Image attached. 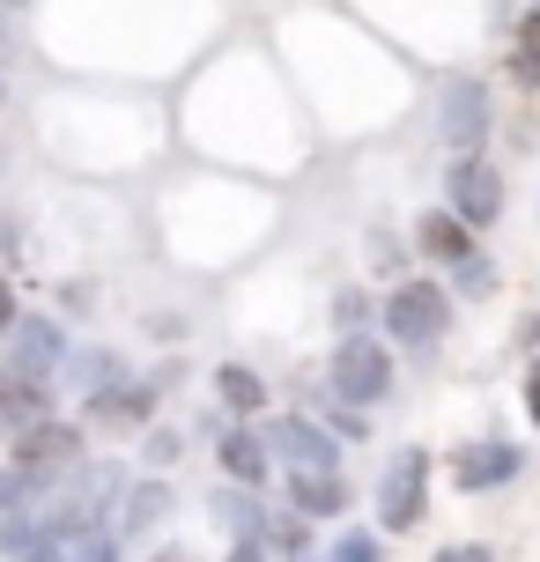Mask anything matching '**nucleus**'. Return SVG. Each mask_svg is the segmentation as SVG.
I'll use <instances>...</instances> for the list:
<instances>
[{
    "mask_svg": "<svg viewBox=\"0 0 540 562\" xmlns=\"http://www.w3.org/2000/svg\"><path fill=\"white\" fill-rule=\"evenodd\" d=\"M378 318H385V340H400V348H437L452 334V296H445V281H429V274H400L385 289Z\"/></svg>",
    "mask_w": 540,
    "mask_h": 562,
    "instance_id": "nucleus-1",
    "label": "nucleus"
},
{
    "mask_svg": "<svg viewBox=\"0 0 540 562\" xmlns=\"http://www.w3.org/2000/svg\"><path fill=\"white\" fill-rule=\"evenodd\" d=\"M326 393L341 400V407H356V415L385 407L393 400V348L378 334H341L334 363H326Z\"/></svg>",
    "mask_w": 540,
    "mask_h": 562,
    "instance_id": "nucleus-2",
    "label": "nucleus"
},
{
    "mask_svg": "<svg viewBox=\"0 0 540 562\" xmlns=\"http://www.w3.org/2000/svg\"><path fill=\"white\" fill-rule=\"evenodd\" d=\"M82 451H89V437H82V422H67V415H45V422H30V429H15V474H30L37 488L45 481H59V474H75L82 467Z\"/></svg>",
    "mask_w": 540,
    "mask_h": 562,
    "instance_id": "nucleus-3",
    "label": "nucleus"
},
{
    "mask_svg": "<svg viewBox=\"0 0 540 562\" xmlns=\"http://www.w3.org/2000/svg\"><path fill=\"white\" fill-rule=\"evenodd\" d=\"M429 518V451L407 445L385 459V474H378V526L385 533H415Z\"/></svg>",
    "mask_w": 540,
    "mask_h": 562,
    "instance_id": "nucleus-4",
    "label": "nucleus"
},
{
    "mask_svg": "<svg viewBox=\"0 0 540 562\" xmlns=\"http://www.w3.org/2000/svg\"><path fill=\"white\" fill-rule=\"evenodd\" d=\"M445 193H452V215L474 229V237L504 223V170L488 164L482 148H474V156H452V170H445Z\"/></svg>",
    "mask_w": 540,
    "mask_h": 562,
    "instance_id": "nucleus-5",
    "label": "nucleus"
},
{
    "mask_svg": "<svg viewBox=\"0 0 540 562\" xmlns=\"http://www.w3.org/2000/svg\"><path fill=\"white\" fill-rule=\"evenodd\" d=\"M267 451L289 474H341V437L318 415H274L267 422Z\"/></svg>",
    "mask_w": 540,
    "mask_h": 562,
    "instance_id": "nucleus-6",
    "label": "nucleus"
},
{
    "mask_svg": "<svg viewBox=\"0 0 540 562\" xmlns=\"http://www.w3.org/2000/svg\"><path fill=\"white\" fill-rule=\"evenodd\" d=\"M437 140L452 148V156H474L488 140V89L474 75H452V82L437 89Z\"/></svg>",
    "mask_w": 540,
    "mask_h": 562,
    "instance_id": "nucleus-7",
    "label": "nucleus"
},
{
    "mask_svg": "<svg viewBox=\"0 0 540 562\" xmlns=\"http://www.w3.org/2000/svg\"><path fill=\"white\" fill-rule=\"evenodd\" d=\"M0 348H8V363H0V370L37 378V385H53V370L75 356V348H67V326H59V318H30V311L8 326V340H0Z\"/></svg>",
    "mask_w": 540,
    "mask_h": 562,
    "instance_id": "nucleus-8",
    "label": "nucleus"
},
{
    "mask_svg": "<svg viewBox=\"0 0 540 562\" xmlns=\"http://www.w3.org/2000/svg\"><path fill=\"white\" fill-rule=\"evenodd\" d=\"M518 467H526V451H518L511 437H474V445L452 451V488H466V496H488V488L518 481Z\"/></svg>",
    "mask_w": 540,
    "mask_h": 562,
    "instance_id": "nucleus-9",
    "label": "nucleus"
},
{
    "mask_svg": "<svg viewBox=\"0 0 540 562\" xmlns=\"http://www.w3.org/2000/svg\"><path fill=\"white\" fill-rule=\"evenodd\" d=\"M215 459H223V481H229V488H259V481L274 474V451H267V429H252V422H237V429H223V445H215Z\"/></svg>",
    "mask_w": 540,
    "mask_h": 562,
    "instance_id": "nucleus-10",
    "label": "nucleus"
},
{
    "mask_svg": "<svg viewBox=\"0 0 540 562\" xmlns=\"http://www.w3.org/2000/svg\"><path fill=\"white\" fill-rule=\"evenodd\" d=\"M82 415L97 422V429H148L156 422V385H104V393H89L82 400Z\"/></svg>",
    "mask_w": 540,
    "mask_h": 562,
    "instance_id": "nucleus-11",
    "label": "nucleus"
},
{
    "mask_svg": "<svg viewBox=\"0 0 540 562\" xmlns=\"http://www.w3.org/2000/svg\"><path fill=\"white\" fill-rule=\"evenodd\" d=\"M415 252L437 259V267H459V259L474 252V229L459 223V215H437L429 207V215H415Z\"/></svg>",
    "mask_w": 540,
    "mask_h": 562,
    "instance_id": "nucleus-12",
    "label": "nucleus"
},
{
    "mask_svg": "<svg viewBox=\"0 0 540 562\" xmlns=\"http://www.w3.org/2000/svg\"><path fill=\"white\" fill-rule=\"evenodd\" d=\"M289 510L312 526V518H341L348 510V481L341 474H289Z\"/></svg>",
    "mask_w": 540,
    "mask_h": 562,
    "instance_id": "nucleus-13",
    "label": "nucleus"
},
{
    "mask_svg": "<svg viewBox=\"0 0 540 562\" xmlns=\"http://www.w3.org/2000/svg\"><path fill=\"white\" fill-rule=\"evenodd\" d=\"M53 415V385H37V378H15V370H0V422H15V429H30V422Z\"/></svg>",
    "mask_w": 540,
    "mask_h": 562,
    "instance_id": "nucleus-14",
    "label": "nucleus"
},
{
    "mask_svg": "<svg viewBox=\"0 0 540 562\" xmlns=\"http://www.w3.org/2000/svg\"><path fill=\"white\" fill-rule=\"evenodd\" d=\"M215 400H223L237 422H252L259 407H267V378H259L252 363H223L215 370Z\"/></svg>",
    "mask_w": 540,
    "mask_h": 562,
    "instance_id": "nucleus-15",
    "label": "nucleus"
},
{
    "mask_svg": "<svg viewBox=\"0 0 540 562\" xmlns=\"http://www.w3.org/2000/svg\"><path fill=\"white\" fill-rule=\"evenodd\" d=\"M164 510H171V488H164V481H134V488H126V510H119V533L164 526Z\"/></svg>",
    "mask_w": 540,
    "mask_h": 562,
    "instance_id": "nucleus-16",
    "label": "nucleus"
},
{
    "mask_svg": "<svg viewBox=\"0 0 540 562\" xmlns=\"http://www.w3.org/2000/svg\"><path fill=\"white\" fill-rule=\"evenodd\" d=\"M215 510H223V526L237 540H259V533H267V510H259L245 488H223V496H215Z\"/></svg>",
    "mask_w": 540,
    "mask_h": 562,
    "instance_id": "nucleus-17",
    "label": "nucleus"
},
{
    "mask_svg": "<svg viewBox=\"0 0 540 562\" xmlns=\"http://www.w3.org/2000/svg\"><path fill=\"white\" fill-rule=\"evenodd\" d=\"M445 274H452V289H459V296H488V289H496V267H488L482 252H466L459 267H445Z\"/></svg>",
    "mask_w": 540,
    "mask_h": 562,
    "instance_id": "nucleus-18",
    "label": "nucleus"
},
{
    "mask_svg": "<svg viewBox=\"0 0 540 562\" xmlns=\"http://www.w3.org/2000/svg\"><path fill=\"white\" fill-rule=\"evenodd\" d=\"M511 67H518V82H540V8L518 23V59Z\"/></svg>",
    "mask_w": 540,
    "mask_h": 562,
    "instance_id": "nucleus-19",
    "label": "nucleus"
},
{
    "mask_svg": "<svg viewBox=\"0 0 540 562\" xmlns=\"http://www.w3.org/2000/svg\"><path fill=\"white\" fill-rule=\"evenodd\" d=\"M178 451H185V437H178V429H148V437H142L148 474H164V467H178Z\"/></svg>",
    "mask_w": 540,
    "mask_h": 562,
    "instance_id": "nucleus-20",
    "label": "nucleus"
},
{
    "mask_svg": "<svg viewBox=\"0 0 540 562\" xmlns=\"http://www.w3.org/2000/svg\"><path fill=\"white\" fill-rule=\"evenodd\" d=\"M326 562H385V548H378V533H341L326 548Z\"/></svg>",
    "mask_w": 540,
    "mask_h": 562,
    "instance_id": "nucleus-21",
    "label": "nucleus"
},
{
    "mask_svg": "<svg viewBox=\"0 0 540 562\" xmlns=\"http://www.w3.org/2000/svg\"><path fill=\"white\" fill-rule=\"evenodd\" d=\"M30 496H37V481L15 474V467H0V518H8V510H23Z\"/></svg>",
    "mask_w": 540,
    "mask_h": 562,
    "instance_id": "nucleus-22",
    "label": "nucleus"
},
{
    "mask_svg": "<svg viewBox=\"0 0 540 562\" xmlns=\"http://www.w3.org/2000/svg\"><path fill=\"white\" fill-rule=\"evenodd\" d=\"M429 562H496V548H488V540H445Z\"/></svg>",
    "mask_w": 540,
    "mask_h": 562,
    "instance_id": "nucleus-23",
    "label": "nucleus"
},
{
    "mask_svg": "<svg viewBox=\"0 0 540 562\" xmlns=\"http://www.w3.org/2000/svg\"><path fill=\"white\" fill-rule=\"evenodd\" d=\"M326 429H334V437H363L370 415H356V407H341V400H326Z\"/></svg>",
    "mask_w": 540,
    "mask_h": 562,
    "instance_id": "nucleus-24",
    "label": "nucleus"
},
{
    "mask_svg": "<svg viewBox=\"0 0 540 562\" xmlns=\"http://www.w3.org/2000/svg\"><path fill=\"white\" fill-rule=\"evenodd\" d=\"M334 318H341V334H363V318H370V296H363V289H348L341 304H334Z\"/></svg>",
    "mask_w": 540,
    "mask_h": 562,
    "instance_id": "nucleus-25",
    "label": "nucleus"
},
{
    "mask_svg": "<svg viewBox=\"0 0 540 562\" xmlns=\"http://www.w3.org/2000/svg\"><path fill=\"white\" fill-rule=\"evenodd\" d=\"M23 562H75V548H67V540H53V533H45V540H37V548H30Z\"/></svg>",
    "mask_w": 540,
    "mask_h": 562,
    "instance_id": "nucleus-26",
    "label": "nucleus"
},
{
    "mask_svg": "<svg viewBox=\"0 0 540 562\" xmlns=\"http://www.w3.org/2000/svg\"><path fill=\"white\" fill-rule=\"evenodd\" d=\"M15 318H23V304H15V281L0 274V340H8V326H15Z\"/></svg>",
    "mask_w": 540,
    "mask_h": 562,
    "instance_id": "nucleus-27",
    "label": "nucleus"
},
{
    "mask_svg": "<svg viewBox=\"0 0 540 562\" xmlns=\"http://www.w3.org/2000/svg\"><path fill=\"white\" fill-rule=\"evenodd\" d=\"M370 267H400V245L385 237V229H370Z\"/></svg>",
    "mask_w": 540,
    "mask_h": 562,
    "instance_id": "nucleus-28",
    "label": "nucleus"
},
{
    "mask_svg": "<svg viewBox=\"0 0 540 562\" xmlns=\"http://www.w3.org/2000/svg\"><path fill=\"white\" fill-rule=\"evenodd\" d=\"M229 562H267V540H237V548H229Z\"/></svg>",
    "mask_w": 540,
    "mask_h": 562,
    "instance_id": "nucleus-29",
    "label": "nucleus"
},
{
    "mask_svg": "<svg viewBox=\"0 0 540 562\" xmlns=\"http://www.w3.org/2000/svg\"><path fill=\"white\" fill-rule=\"evenodd\" d=\"M526 415H533V422H540V363H533V370H526Z\"/></svg>",
    "mask_w": 540,
    "mask_h": 562,
    "instance_id": "nucleus-30",
    "label": "nucleus"
},
{
    "mask_svg": "<svg viewBox=\"0 0 540 562\" xmlns=\"http://www.w3.org/2000/svg\"><path fill=\"white\" fill-rule=\"evenodd\" d=\"M156 562H185V548H164V555H156Z\"/></svg>",
    "mask_w": 540,
    "mask_h": 562,
    "instance_id": "nucleus-31",
    "label": "nucleus"
},
{
    "mask_svg": "<svg viewBox=\"0 0 540 562\" xmlns=\"http://www.w3.org/2000/svg\"><path fill=\"white\" fill-rule=\"evenodd\" d=\"M0 53H8V15H0Z\"/></svg>",
    "mask_w": 540,
    "mask_h": 562,
    "instance_id": "nucleus-32",
    "label": "nucleus"
},
{
    "mask_svg": "<svg viewBox=\"0 0 540 562\" xmlns=\"http://www.w3.org/2000/svg\"><path fill=\"white\" fill-rule=\"evenodd\" d=\"M0 8H30V0H0Z\"/></svg>",
    "mask_w": 540,
    "mask_h": 562,
    "instance_id": "nucleus-33",
    "label": "nucleus"
},
{
    "mask_svg": "<svg viewBox=\"0 0 540 562\" xmlns=\"http://www.w3.org/2000/svg\"><path fill=\"white\" fill-rule=\"evenodd\" d=\"M0 104H8V82H0Z\"/></svg>",
    "mask_w": 540,
    "mask_h": 562,
    "instance_id": "nucleus-34",
    "label": "nucleus"
},
{
    "mask_svg": "<svg viewBox=\"0 0 540 562\" xmlns=\"http://www.w3.org/2000/svg\"><path fill=\"white\" fill-rule=\"evenodd\" d=\"M533 8H540V0H533Z\"/></svg>",
    "mask_w": 540,
    "mask_h": 562,
    "instance_id": "nucleus-35",
    "label": "nucleus"
}]
</instances>
